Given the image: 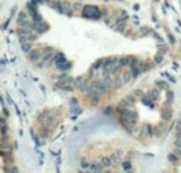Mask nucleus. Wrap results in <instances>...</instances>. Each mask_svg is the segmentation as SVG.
Wrapping results in <instances>:
<instances>
[{
  "label": "nucleus",
  "instance_id": "obj_1",
  "mask_svg": "<svg viewBox=\"0 0 181 173\" xmlns=\"http://www.w3.org/2000/svg\"><path fill=\"white\" fill-rule=\"evenodd\" d=\"M84 16L88 17V18H96V17L101 16V13H99V8L98 7H95V6H89V7H85Z\"/></svg>",
  "mask_w": 181,
  "mask_h": 173
},
{
  "label": "nucleus",
  "instance_id": "obj_2",
  "mask_svg": "<svg viewBox=\"0 0 181 173\" xmlns=\"http://www.w3.org/2000/svg\"><path fill=\"white\" fill-rule=\"evenodd\" d=\"M42 56H43V52H40V50H38V49H32L31 52H28V57L32 63H38V61H40V57Z\"/></svg>",
  "mask_w": 181,
  "mask_h": 173
},
{
  "label": "nucleus",
  "instance_id": "obj_3",
  "mask_svg": "<svg viewBox=\"0 0 181 173\" xmlns=\"http://www.w3.org/2000/svg\"><path fill=\"white\" fill-rule=\"evenodd\" d=\"M17 22H18V25L20 27H29V18L28 16L25 14V13H20L18 14V18H17Z\"/></svg>",
  "mask_w": 181,
  "mask_h": 173
},
{
  "label": "nucleus",
  "instance_id": "obj_4",
  "mask_svg": "<svg viewBox=\"0 0 181 173\" xmlns=\"http://www.w3.org/2000/svg\"><path fill=\"white\" fill-rule=\"evenodd\" d=\"M32 27H34V31H35L36 34L45 32V31L48 29V25H46V24H40L39 21H35V24H32Z\"/></svg>",
  "mask_w": 181,
  "mask_h": 173
},
{
  "label": "nucleus",
  "instance_id": "obj_5",
  "mask_svg": "<svg viewBox=\"0 0 181 173\" xmlns=\"http://www.w3.org/2000/svg\"><path fill=\"white\" fill-rule=\"evenodd\" d=\"M135 103V98L134 95H128V97H125L123 101H121V106H133Z\"/></svg>",
  "mask_w": 181,
  "mask_h": 173
},
{
  "label": "nucleus",
  "instance_id": "obj_6",
  "mask_svg": "<svg viewBox=\"0 0 181 173\" xmlns=\"http://www.w3.org/2000/svg\"><path fill=\"white\" fill-rule=\"evenodd\" d=\"M118 64L121 67H125V66H131V60H130V56H123L118 59Z\"/></svg>",
  "mask_w": 181,
  "mask_h": 173
},
{
  "label": "nucleus",
  "instance_id": "obj_7",
  "mask_svg": "<svg viewBox=\"0 0 181 173\" xmlns=\"http://www.w3.org/2000/svg\"><path fill=\"white\" fill-rule=\"evenodd\" d=\"M121 78H123V81H124V84H127V82H130L131 81V78H133V73L131 71H124L120 74Z\"/></svg>",
  "mask_w": 181,
  "mask_h": 173
},
{
  "label": "nucleus",
  "instance_id": "obj_8",
  "mask_svg": "<svg viewBox=\"0 0 181 173\" xmlns=\"http://www.w3.org/2000/svg\"><path fill=\"white\" fill-rule=\"evenodd\" d=\"M91 169L93 172H102L103 170V163H99V162H93L92 165H91Z\"/></svg>",
  "mask_w": 181,
  "mask_h": 173
},
{
  "label": "nucleus",
  "instance_id": "obj_9",
  "mask_svg": "<svg viewBox=\"0 0 181 173\" xmlns=\"http://www.w3.org/2000/svg\"><path fill=\"white\" fill-rule=\"evenodd\" d=\"M54 56V52H53V49L52 48H46L45 49V52H43V59H50V57Z\"/></svg>",
  "mask_w": 181,
  "mask_h": 173
},
{
  "label": "nucleus",
  "instance_id": "obj_10",
  "mask_svg": "<svg viewBox=\"0 0 181 173\" xmlns=\"http://www.w3.org/2000/svg\"><path fill=\"white\" fill-rule=\"evenodd\" d=\"M162 116H163L165 120H170V117H171V110H170V109H163Z\"/></svg>",
  "mask_w": 181,
  "mask_h": 173
},
{
  "label": "nucleus",
  "instance_id": "obj_11",
  "mask_svg": "<svg viewBox=\"0 0 181 173\" xmlns=\"http://www.w3.org/2000/svg\"><path fill=\"white\" fill-rule=\"evenodd\" d=\"M21 48H22V50H24V52H31V50H32V48H31V43H21Z\"/></svg>",
  "mask_w": 181,
  "mask_h": 173
},
{
  "label": "nucleus",
  "instance_id": "obj_12",
  "mask_svg": "<svg viewBox=\"0 0 181 173\" xmlns=\"http://www.w3.org/2000/svg\"><path fill=\"white\" fill-rule=\"evenodd\" d=\"M112 161L114 162V163H117V162H120V161H121V155H120L118 152H116V154H114V155L112 157Z\"/></svg>",
  "mask_w": 181,
  "mask_h": 173
},
{
  "label": "nucleus",
  "instance_id": "obj_13",
  "mask_svg": "<svg viewBox=\"0 0 181 173\" xmlns=\"http://www.w3.org/2000/svg\"><path fill=\"white\" fill-rule=\"evenodd\" d=\"M169 159H170L171 162H177V161H178V158L176 157V155H173V154H170V155H169Z\"/></svg>",
  "mask_w": 181,
  "mask_h": 173
},
{
  "label": "nucleus",
  "instance_id": "obj_14",
  "mask_svg": "<svg viewBox=\"0 0 181 173\" xmlns=\"http://www.w3.org/2000/svg\"><path fill=\"white\" fill-rule=\"evenodd\" d=\"M142 101H144V103H146V105H152V102H150V99H149L148 97H144Z\"/></svg>",
  "mask_w": 181,
  "mask_h": 173
},
{
  "label": "nucleus",
  "instance_id": "obj_15",
  "mask_svg": "<svg viewBox=\"0 0 181 173\" xmlns=\"http://www.w3.org/2000/svg\"><path fill=\"white\" fill-rule=\"evenodd\" d=\"M123 166H124V169H125V170L131 169V165H130V162H123Z\"/></svg>",
  "mask_w": 181,
  "mask_h": 173
},
{
  "label": "nucleus",
  "instance_id": "obj_16",
  "mask_svg": "<svg viewBox=\"0 0 181 173\" xmlns=\"http://www.w3.org/2000/svg\"><path fill=\"white\" fill-rule=\"evenodd\" d=\"M89 163H88V161H82V168H89Z\"/></svg>",
  "mask_w": 181,
  "mask_h": 173
},
{
  "label": "nucleus",
  "instance_id": "obj_17",
  "mask_svg": "<svg viewBox=\"0 0 181 173\" xmlns=\"http://www.w3.org/2000/svg\"><path fill=\"white\" fill-rule=\"evenodd\" d=\"M177 129H181V119H178L177 121Z\"/></svg>",
  "mask_w": 181,
  "mask_h": 173
}]
</instances>
